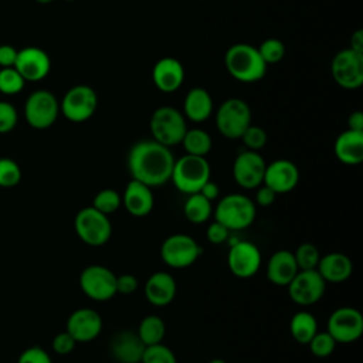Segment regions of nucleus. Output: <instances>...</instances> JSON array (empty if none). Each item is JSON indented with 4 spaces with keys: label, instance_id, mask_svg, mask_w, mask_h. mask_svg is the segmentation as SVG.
<instances>
[{
    "label": "nucleus",
    "instance_id": "obj_9",
    "mask_svg": "<svg viewBox=\"0 0 363 363\" xmlns=\"http://www.w3.org/2000/svg\"><path fill=\"white\" fill-rule=\"evenodd\" d=\"M98 106V95L89 85L79 84L71 86L60 102V113L74 123H81L92 118Z\"/></svg>",
    "mask_w": 363,
    "mask_h": 363
},
{
    "label": "nucleus",
    "instance_id": "obj_51",
    "mask_svg": "<svg viewBox=\"0 0 363 363\" xmlns=\"http://www.w3.org/2000/svg\"><path fill=\"white\" fill-rule=\"evenodd\" d=\"M34 1H37V3H40V4H50V3H52L54 0H34Z\"/></svg>",
    "mask_w": 363,
    "mask_h": 363
},
{
    "label": "nucleus",
    "instance_id": "obj_1",
    "mask_svg": "<svg viewBox=\"0 0 363 363\" xmlns=\"http://www.w3.org/2000/svg\"><path fill=\"white\" fill-rule=\"evenodd\" d=\"M126 163L130 179L159 187L170 182L174 156L170 147L153 139H143L129 149Z\"/></svg>",
    "mask_w": 363,
    "mask_h": 363
},
{
    "label": "nucleus",
    "instance_id": "obj_32",
    "mask_svg": "<svg viewBox=\"0 0 363 363\" xmlns=\"http://www.w3.org/2000/svg\"><path fill=\"white\" fill-rule=\"evenodd\" d=\"M121 206H122V196L113 189L99 190L92 200V207L106 216L116 213Z\"/></svg>",
    "mask_w": 363,
    "mask_h": 363
},
{
    "label": "nucleus",
    "instance_id": "obj_19",
    "mask_svg": "<svg viewBox=\"0 0 363 363\" xmlns=\"http://www.w3.org/2000/svg\"><path fill=\"white\" fill-rule=\"evenodd\" d=\"M299 183V169L288 159H277L267 163L262 184L269 187L275 194L292 191Z\"/></svg>",
    "mask_w": 363,
    "mask_h": 363
},
{
    "label": "nucleus",
    "instance_id": "obj_45",
    "mask_svg": "<svg viewBox=\"0 0 363 363\" xmlns=\"http://www.w3.org/2000/svg\"><path fill=\"white\" fill-rule=\"evenodd\" d=\"M255 190H257L255 191V201H254L255 204H258L261 207H268L275 201L277 194L269 187H267L265 184L258 186Z\"/></svg>",
    "mask_w": 363,
    "mask_h": 363
},
{
    "label": "nucleus",
    "instance_id": "obj_18",
    "mask_svg": "<svg viewBox=\"0 0 363 363\" xmlns=\"http://www.w3.org/2000/svg\"><path fill=\"white\" fill-rule=\"evenodd\" d=\"M104 328L102 316L92 308H78L67 319L65 330L77 340L86 343L96 339Z\"/></svg>",
    "mask_w": 363,
    "mask_h": 363
},
{
    "label": "nucleus",
    "instance_id": "obj_11",
    "mask_svg": "<svg viewBox=\"0 0 363 363\" xmlns=\"http://www.w3.org/2000/svg\"><path fill=\"white\" fill-rule=\"evenodd\" d=\"M79 288L92 301L106 302L116 295V275L105 265L92 264L79 274Z\"/></svg>",
    "mask_w": 363,
    "mask_h": 363
},
{
    "label": "nucleus",
    "instance_id": "obj_23",
    "mask_svg": "<svg viewBox=\"0 0 363 363\" xmlns=\"http://www.w3.org/2000/svg\"><path fill=\"white\" fill-rule=\"evenodd\" d=\"M143 342L133 330H119L109 342L111 356L119 363H140L143 350Z\"/></svg>",
    "mask_w": 363,
    "mask_h": 363
},
{
    "label": "nucleus",
    "instance_id": "obj_29",
    "mask_svg": "<svg viewBox=\"0 0 363 363\" xmlns=\"http://www.w3.org/2000/svg\"><path fill=\"white\" fill-rule=\"evenodd\" d=\"M316 332L318 320L309 312L299 311L289 320V333L292 339L301 345H308V342Z\"/></svg>",
    "mask_w": 363,
    "mask_h": 363
},
{
    "label": "nucleus",
    "instance_id": "obj_46",
    "mask_svg": "<svg viewBox=\"0 0 363 363\" xmlns=\"http://www.w3.org/2000/svg\"><path fill=\"white\" fill-rule=\"evenodd\" d=\"M17 48H14L10 44H1L0 45V67H14L16 58H17Z\"/></svg>",
    "mask_w": 363,
    "mask_h": 363
},
{
    "label": "nucleus",
    "instance_id": "obj_47",
    "mask_svg": "<svg viewBox=\"0 0 363 363\" xmlns=\"http://www.w3.org/2000/svg\"><path fill=\"white\" fill-rule=\"evenodd\" d=\"M199 193L203 194V196H204L207 200H210L211 203L220 199V187H218L217 183H214V182H211V180L206 182L204 186L200 189Z\"/></svg>",
    "mask_w": 363,
    "mask_h": 363
},
{
    "label": "nucleus",
    "instance_id": "obj_39",
    "mask_svg": "<svg viewBox=\"0 0 363 363\" xmlns=\"http://www.w3.org/2000/svg\"><path fill=\"white\" fill-rule=\"evenodd\" d=\"M240 139L242 140V145L245 146V149L248 150H254V152H259L261 149L265 147L267 142H268V135L265 132V129H262L261 126L257 125H250L242 135L240 136Z\"/></svg>",
    "mask_w": 363,
    "mask_h": 363
},
{
    "label": "nucleus",
    "instance_id": "obj_30",
    "mask_svg": "<svg viewBox=\"0 0 363 363\" xmlns=\"http://www.w3.org/2000/svg\"><path fill=\"white\" fill-rule=\"evenodd\" d=\"M180 145L187 155L206 157L213 147V139L210 133L201 128H187Z\"/></svg>",
    "mask_w": 363,
    "mask_h": 363
},
{
    "label": "nucleus",
    "instance_id": "obj_3",
    "mask_svg": "<svg viewBox=\"0 0 363 363\" xmlns=\"http://www.w3.org/2000/svg\"><path fill=\"white\" fill-rule=\"evenodd\" d=\"M214 220L225 225L230 231L248 228L257 216V204L248 196L230 193L217 200L213 208Z\"/></svg>",
    "mask_w": 363,
    "mask_h": 363
},
{
    "label": "nucleus",
    "instance_id": "obj_35",
    "mask_svg": "<svg viewBox=\"0 0 363 363\" xmlns=\"http://www.w3.org/2000/svg\"><path fill=\"white\" fill-rule=\"evenodd\" d=\"M26 85L24 78L14 67L0 69V92L4 95H16L23 91Z\"/></svg>",
    "mask_w": 363,
    "mask_h": 363
},
{
    "label": "nucleus",
    "instance_id": "obj_40",
    "mask_svg": "<svg viewBox=\"0 0 363 363\" xmlns=\"http://www.w3.org/2000/svg\"><path fill=\"white\" fill-rule=\"evenodd\" d=\"M18 122L17 109L6 101H0V135L11 132Z\"/></svg>",
    "mask_w": 363,
    "mask_h": 363
},
{
    "label": "nucleus",
    "instance_id": "obj_21",
    "mask_svg": "<svg viewBox=\"0 0 363 363\" xmlns=\"http://www.w3.org/2000/svg\"><path fill=\"white\" fill-rule=\"evenodd\" d=\"M145 298L146 301L157 308L167 306L173 302L176 292H177V284L170 272L166 271H157L153 272L145 282Z\"/></svg>",
    "mask_w": 363,
    "mask_h": 363
},
{
    "label": "nucleus",
    "instance_id": "obj_25",
    "mask_svg": "<svg viewBox=\"0 0 363 363\" xmlns=\"http://www.w3.org/2000/svg\"><path fill=\"white\" fill-rule=\"evenodd\" d=\"M316 271L326 284H340L347 281L353 274V262L343 252H328L320 255Z\"/></svg>",
    "mask_w": 363,
    "mask_h": 363
},
{
    "label": "nucleus",
    "instance_id": "obj_36",
    "mask_svg": "<svg viewBox=\"0 0 363 363\" xmlns=\"http://www.w3.org/2000/svg\"><path fill=\"white\" fill-rule=\"evenodd\" d=\"M336 340L332 337V335L325 330V332H316L312 339L308 342V346H309V350L311 353L315 356V357H319V359H325V357H329L335 347H336Z\"/></svg>",
    "mask_w": 363,
    "mask_h": 363
},
{
    "label": "nucleus",
    "instance_id": "obj_27",
    "mask_svg": "<svg viewBox=\"0 0 363 363\" xmlns=\"http://www.w3.org/2000/svg\"><path fill=\"white\" fill-rule=\"evenodd\" d=\"M333 152L336 159L343 164H360L363 162V132L343 130L335 139Z\"/></svg>",
    "mask_w": 363,
    "mask_h": 363
},
{
    "label": "nucleus",
    "instance_id": "obj_8",
    "mask_svg": "<svg viewBox=\"0 0 363 363\" xmlns=\"http://www.w3.org/2000/svg\"><path fill=\"white\" fill-rule=\"evenodd\" d=\"M201 254V245L191 235L183 233H174L169 235L160 245L162 261L174 269L193 265Z\"/></svg>",
    "mask_w": 363,
    "mask_h": 363
},
{
    "label": "nucleus",
    "instance_id": "obj_16",
    "mask_svg": "<svg viewBox=\"0 0 363 363\" xmlns=\"http://www.w3.org/2000/svg\"><path fill=\"white\" fill-rule=\"evenodd\" d=\"M261 262V251L251 241H237L231 244L227 254V265L231 274L241 279L252 278L259 271Z\"/></svg>",
    "mask_w": 363,
    "mask_h": 363
},
{
    "label": "nucleus",
    "instance_id": "obj_48",
    "mask_svg": "<svg viewBox=\"0 0 363 363\" xmlns=\"http://www.w3.org/2000/svg\"><path fill=\"white\" fill-rule=\"evenodd\" d=\"M347 129L363 132V112L362 111H353L347 116Z\"/></svg>",
    "mask_w": 363,
    "mask_h": 363
},
{
    "label": "nucleus",
    "instance_id": "obj_33",
    "mask_svg": "<svg viewBox=\"0 0 363 363\" xmlns=\"http://www.w3.org/2000/svg\"><path fill=\"white\" fill-rule=\"evenodd\" d=\"M294 258L299 269H316L318 262L320 259V251L312 242H302L296 247Z\"/></svg>",
    "mask_w": 363,
    "mask_h": 363
},
{
    "label": "nucleus",
    "instance_id": "obj_42",
    "mask_svg": "<svg viewBox=\"0 0 363 363\" xmlns=\"http://www.w3.org/2000/svg\"><path fill=\"white\" fill-rule=\"evenodd\" d=\"M75 346H77V340L67 330L57 333L51 342L52 350L61 356L71 353L75 349Z\"/></svg>",
    "mask_w": 363,
    "mask_h": 363
},
{
    "label": "nucleus",
    "instance_id": "obj_2",
    "mask_svg": "<svg viewBox=\"0 0 363 363\" xmlns=\"http://www.w3.org/2000/svg\"><path fill=\"white\" fill-rule=\"evenodd\" d=\"M227 72L238 82L252 84L261 81L267 74V64L261 58L258 48L247 43L230 45L224 54Z\"/></svg>",
    "mask_w": 363,
    "mask_h": 363
},
{
    "label": "nucleus",
    "instance_id": "obj_5",
    "mask_svg": "<svg viewBox=\"0 0 363 363\" xmlns=\"http://www.w3.org/2000/svg\"><path fill=\"white\" fill-rule=\"evenodd\" d=\"M149 129L153 140L172 147L180 145L187 130V123L182 111L170 105H163L152 112Z\"/></svg>",
    "mask_w": 363,
    "mask_h": 363
},
{
    "label": "nucleus",
    "instance_id": "obj_20",
    "mask_svg": "<svg viewBox=\"0 0 363 363\" xmlns=\"http://www.w3.org/2000/svg\"><path fill=\"white\" fill-rule=\"evenodd\" d=\"M184 67L174 57L157 60L152 68V81L155 86L164 94L176 92L184 82Z\"/></svg>",
    "mask_w": 363,
    "mask_h": 363
},
{
    "label": "nucleus",
    "instance_id": "obj_4",
    "mask_svg": "<svg viewBox=\"0 0 363 363\" xmlns=\"http://www.w3.org/2000/svg\"><path fill=\"white\" fill-rule=\"evenodd\" d=\"M211 167L206 157L184 153L174 159L170 182L183 194L199 193L206 182L210 180Z\"/></svg>",
    "mask_w": 363,
    "mask_h": 363
},
{
    "label": "nucleus",
    "instance_id": "obj_13",
    "mask_svg": "<svg viewBox=\"0 0 363 363\" xmlns=\"http://www.w3.org/2000/svg\"><path fill=\"white\" fill-rule=\"evenodd\" d=\"M291 301L299 306L318 303L326 291V282L316 269H299L286 285Z\"/></svg>",
    "mask_w": 363,
    "mask_h": 363
},
{
    "label": "nucleus",
    "instance_id": "obj_41",
    "mask_svg": "<svg viewBox=\"0 0 363 363\" xmlns=\"http://www.w3.org/2000/svg\"><path fill=\"white\" fill-rule=\"evenodd\" d=\"M17 363H52L51 356L41 346H30L21 352Z\"/></svg>",
    "mask_w": 363,
    "mask_h": 363
},
{
    "label": "nucleus",
    "instance_id": "obj_37",
    "mask_svg": "<svg viewBox=\"0 0 363 363\" xmlns=\"http://www.w3.org/2000/svg\"><path fill=\"white\" fill-rule=\"evenodd\" d=\"M140 363H177V357L169 346L160 342L145 347Z\"/></svg>",
    "mask_w": 363,
    "mask_h": 363
},
{
    "label": "nucleus",
    "instance_id": "obj_49",
    "mask_svg": "<svg viewBox=\"0 0 363 363\" xmlns=\"http://www.w3.org/2000/svg\"><path fill=\"white\" fill-rule=\"evenodd\" d=\"M349 48L363 54V30L362 28L352 33L349 40Z\"/></svg>",
    "mask_w": 363,
    "mask_h": 363
},
{
    "label": "nucleus",
    "instance_id": "obj_52",
    "mask_svg": "<svg viewBox=\"0 0 363 363\" xmlns=\"http://www.w3.org/2000/svg\"><path fill=\"white\" fill-rule=\"evenodd\" d=\"M64 1H75V0H64Z\"/></svg>",
    "mask_w": 363,
    "mask_h": 363
},
{
    "label": "nucleus",
    "instance_id": "obj_24",
    "mask_svg": "<svg viewBox=\"0 0 363 363\" xmlns=\"http://www.w3.org/2000/svg\"><path fill=\"white\" fill-rule=\"evenodd\" d=\"M299 271L294 252L289 250L275 251L267 262L265 275L267 279L277 286H286Z\"/></svg>",
    "mask_w": 363,
    "mask_h": 363
},
{
    "label": "nucleus",
    "instance_id": "obj_15",
    "mask_svg": "<svg viewBox=\"0 0 363 363\" xmlns=\"http://www.w3.org/2000/svg\"><path fill=\"white\" fill-rule=\"evenodd\" d=\"M265 166L267 163L259 152L244 149L233 162V179L240 187L254 190L262 184Z\"/></svg>",
    "mask_w": 363,
    "mask_h": 363
},
{
    "label": "nucleus",
    "instance_id": "obj_44",
    "mask_svg": "<svg viewBox=\"0 0 363 363\" xmlns=\"http://www.w3.org/2000/svg\"><path fill=\"white\" fill-rule=\"evenodd\" d=\"M138 289V279L133 274L116 275V294L130 295Z\"/></svg>",
    "mask_w": 363,
    "mask_h": 363
},
{
    "label": "nucleus",
    "instance_id": "obj_26",
    "mask_svg": "<svg viewBox=\"0 0 363 363\" xmlns=\"http://www.w3.org/2000/svg\"><path fill=\"white\" fill-rule=\"evenodd\" d=\"M214 111V104L210 92L203 86H193L187 91L183 101V115L186 119L201 123L207 121Z\"/></svg>",
    "mask_w": 363,
    "mask_h": 363
},
{
    "label": "nucleus",
    "instance_id": "obj_6",
    "mask_svg": "<svg viewBox=\"0 0 363 363\" xmlns=\"http://www.w3.org/2000/svg\"><path fill=\"white\" fill-rule=\"evenodd\" d=\"M74 230L78 238L89 247H102L112 237L109 216L98 211L92 206L84 207L75 214Z\"/></svg>",
    "mask_w": 363,
    "mask_h": 363
},
{
    "label": "nucleus",
    "instance_id": "obj_43",
    "mask_svg": "<svg viewBox=\"0 0 363 363\" xmlns=\"http://www.w3.org/2000/svg\"><path fill=\"white\" fill-rule=\"evenodd\" d=\"M228 234H230V230L216 220L213 223H210L206 230V237H207L208 242H211L214 245L225 242L228 240Z\"/></svg>",
    "mask_w": 363,
    "mask_h": 363
},
{
    "label": "nucleus",
    "instance_id": "obj_34",
    "mask_svg": "<svg viewBox=\"0 0 363 363\" xmlns=\"http://www.w3.org/2000/svg\"><path fill=\"white\" fill-rule=\"evenodd\" d=\"M258 52L267 65L278 64L285 57V44L279 38H265L258 47Z\"/></svg>",
    "mask_w": 363,
    "mask_h": 363
},
{
    "label": "nucleus",
    "instance_id": "obj_17",
    "mask_svg": "<svg viewBox=\"0 0 363 363\" xmlns=\"http://www.w3.org/2000/svg\"><path fill=\"white\" fill-rule=\"evenodd\" d=\"M14 68L26 82H38L50 74L51 60L43 48L30 45L17 51Z\"/></svg>",
    "mask_w": 363,
    "mask_h": 363
},
{
    "label": "nucleus",
    "instance_id": "obj_12",
    "mask_svg": "<svg viewBox=\"0 0 363 363\" xmlns=\"http://www.w3.org/2000/svg\"><path fill=\"white\" fill-rule=\"evenodd\" d=\"M333 81L343 89H357L363 84V54L352 48L337 51L330 62Z\"/></svg>",
    "mask_w": 363,
    "mask_h": 363
},
{
    "label": "nucleus",
    "instance_id": "obj_14",
    "mask_svg": "<svg viewBox=\"0 0 363 363\" xmlns=\"http://www.w3.org/2000/svg\"><path fill=\"white\" fill-rule=\"evenodd\" d=\"M326 330L336 343H353L363 335V315L356 308L340 306L329 315Z\"/></svg>",
    "mask_w": 363,
    "mask_h": 363
},
{
    "label": "nucleus",
    "instance_id": "obj_7",
    "mask_svg": "<svg viewBox=\"0 0 363 363\" xmlns=\"http://www.w3.org/2000/svg\"><path fill=\"white\" fill-rule=\"evenodd\" d=\"M251 119L250 105L235 96L223 101L216 111L217 130L227 139H240L242 132L251 125Z\"/></svg>",
    "mask_w": 363,
    "mask_h": 363
},
{
    "label": "nucleus",
    "instance_id": "obj_22",
    "mask_svg": "<svg viewBox=\"0 0 363 363\" xmlns=\"http://www.w3.org/2000/svg\"><path fill=\"white\" fill-rule=\"evenodd\" d=\"M122 206L133 217H145L155 207V196L152 187L130 179L122 194Z\"/></svg>",
    "mask_w": 363,
    "mask_h": 363
},
{
    "label": "nucleus",
    "instance_id": "obj_28",
    "mask_svg": "<svg viewBox=\"0 0 363 363\" xmlns=\"http://www.w3.org/2000/svg\"><path fill=\"white\" fill-rule=\"evenodd\" d=\"M183 214L191 224H204L213 216V203L200 193L189 194L183 204Z\"/></svg>",
    "mask_w": 363,
    "mask_h": 363
},
{
    "label": "nucleus",
    "instance_id": "obj_10",
    "mask_svg": "<svg viewBox=\"0 0 363 363\" xmlns=\"http://www.w3.org/2000/svg\"><path fill=\"white\" fill-rule=\"evenodd\" d=\"M60 115V101L48 89L31 92L24 104V118L27 123L38 130L52 126Z\"/></svg>",
    "mask_w": 363,
    "mask_h": 363
},
{
    "label": "nucleus",
    "instance_id": "obj_38",
    "mask_svg": "<svg viewBox=\"0 0 363 363\" xmlns=\"http://www.w3.org/2000/svg\"><path fill=\"white\" fill-rule=\"evenodd\" d=\"M21 169L18 163L10 157H0V187L10 189L20 183Z\"/></svg>",
    "mask_w": 363,
    "mask_h": 363
},
{
    "label": "nucleus",
    "instance_id": "obj_50",
    "mask_svg": "<svg viewBox=\"0 0 363 363\" xmlns=\"http://www.w3.org/2000/svg\"><path fill=\"white\" fill-rule=\"evenodd\" d=\"M208 363H228V362L224 360V359H221V357H214V359H211Z\"/></svg>",
    "mask_w": 363,
    "mask_h": 363
},
{
    "label": "nucleus",
    "instance_id": "obj_31",
    "mask_svg": "<svg viewBox=\"0 0 363 363\" xmlns=\"http://www.w3.org/2000/svg\"><path fill=\"white\" fill-rule=\"evenodd\" d=\"M136 333L145 346L160 343L166 335L164 320L157 315H147L139 322Z\"/></svg>",
    "mask_w": 363,
    "mask_h": 363
}]
</instances>
